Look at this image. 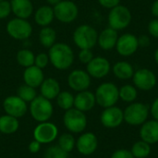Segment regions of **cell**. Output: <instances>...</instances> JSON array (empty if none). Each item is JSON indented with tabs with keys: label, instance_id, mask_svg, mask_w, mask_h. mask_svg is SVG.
Wrapping results in <instances>:
<instances>
[{
	"label": "cell",
	"instance_id": "6da1fadb",
	"mask_svg": "<svg viewBox=\"0 0 158 158\" xmlns=\"http://www.w3.org/2000/svg\"><path fill=\"white\" fill-rule=\"evenodd\" d=\"M47 54L50 63L56 69L67 70L74 63V52L66 43H56L48 49Z\"/></svg>",
	"mask_w": 158,
	"mask_h": 158
},
{
	"label": "cell",
	"instance_id": "7a4b0ae2",
	"mask_svg": "<svg viewBox=\"0 0 158 158\" xmlns=\"http://www.w3.org/2000/svg\"><path fill=\"white\" fill-rule=\"evenodd\" d=\"M72 39L78 48L93 49L97 44L98 32L93 26L82 24L75 29Z\"/></svg>",
	"mask_w": 158,
	"mask_h": 158
},
{
	"label": "cell",
	"instance_id": "3957f363",
	"mask_svg": "<svg viewBox=\"0 0 158 158\" xmlns=\"http://www.w3.org/2000/svg\"><path fill=\"white\" fill-rule=\"evenodd\" d=\"M94 95L96 104L104 108L115 106L119 99L118 88L113 82L101 83L96 88Z\"/></svg>",
	"mask_w": 158,
	"mask_h": 158
},
{
	"label": "cell",
	"instance_id": "277c9868",
	"mask_svg": "<svg viewBox=\"0 0 158 158\" xmlns=\"http://www.w3.org/2000/svg\"><path fill=\"white\" fill-rule=\"evenodd\" d=\"M131 12L130 8L124 5H118L111 8L107 16L108 27L118 31L128 28L131 23Z\"/></svg>",
	"mask_w": 158,
	"mask_h": 158
},
{
	"label": "cell",
	"instance_id": "5b68a950",
	"mask_svg": "<svg viewBox=\"0 0 158 158\" xmlns=\"http://www.w3.org/2000/svg\"><path fill=\"white\" fill-rule=\"evenodd\" d=\"M30 113L37 122L48 121L54 113V107L50 100L42 95H37L34 100L30 103Z\"/></svg>",
	"mask_w": 158,
	"mask_h": 158
},
{
	"label": "cell",
	"instance_id": "8992f818",
	"mask_svg": "<svg viewBox=\"0 0 158 158\" xmlns=\"http://www.w3.org/2000/svg\"><path fill=\"white\" fill-rule=\"evenodd\" d=\"M149 106L143 103L133 102L131 103L123 111L124 121L131 126L143 125L149 116Z\"/></svg>",
	"mask_w": 158,
	"mask_h": 158
},
{
	"label": "cell",
	"instance_id": "52a82bcc",
	"mask_svg": "<svg viewBox=\"0 0 158 158\" xmlns=\"http://www.w3.org/2000/svg\"><path fill=\"white\" fill-rule=\"evenodd\" d=\"M6 30L7 34L15 40L24 41L31 37L32 34V26L28 19L14 18L6 23Z\"/></svg>",
	"mask_w": 158,
	"mask_h": 158
},
{
	"label": "cell",
	"instance_id": "ba28073f",
	"mask_svg": "<svg viewBox=\"0 0 158 158\" xmlns=\"http://www.w3.org/2000/svg\"><path fill=\"white\" fill-rule=\"evenodd\" d=\"M63 123L69 131L72 133H81L87 127V118L84 112L72 107L65 112Z\"/></svg>",
	"mask_w": 158,
	"mask_h": 158
},
{
	"label": "cell",
	"instance_id": "9c48e42d",
	"mask_svg": "<svg viewBox=\"0 0 158 158\" xmlns=\"http://www.w3.org/2000/svg\"><path fill=\"white\" fill-rule=\"evenodd\" d=\"M53 8L55 19L61 23H72L79 16V7L71 0H61Z\"/></svg>",
	"mask_w": 158,
	"mask_h": 158
},
{
	"label": "cell",
	"instance_id": "30bf717a",
	"mask_svg": "<svg viewBox=\"0 0 158 158\" xmlns=\"http://www.w3.org/2000/svg\"><path fill=\"white\" fill-rule=\"evenodd\" d=\"M131 79L133 81V85L138 90L145 92L153 90L157 83V78L155 72L145 68L139 69L134 71Z\"/></svg>",
	"mask_w": 158,
	"mask_h": 158
},
{
	"label": "cell",
	"instance_id": "8fae6325",
	"mask_svg": "<svg viewBox=\"0 0 158 158\" xmlns=\"http://www.w3.org/2000/svg\"><path fill=\"white\" fill-rule=\"evenodd\" d=\"M115 48L119 56L123 57L131 56L139 48L138 37L133 33H123L118 36Z\"/></svg>",
	"mask_w": 158,
	"mask_h": 158
},
{
	"label": "cell",
	"instance_id": "7c38bea8",
	"mask_svg": "<svg viewBox=\"0 0 158 158\" xmlns=\"http://www.w3.org/2000/svg\"><path fill=\"white\" fill-rule=\"evenodd\" d=\"M58 136L57 127L52 122H41L33 131V138L41 144L50 143L54 142Z\"/></svg>",
	"mask_w": 158,
	"mask_h": 158
},
{
	"label": "cell",
	"instance_id": "4fadbf2b",
	"mask_svg": "<svg viewBox=\"0 0 158 158\" xmlns=\"http://www.w3.org/2000/svg\"><path fill=\"white\" fill-rule=\"evenodd\" d=\"M112 66L109 60L105 56H94L87 65L86 71L94 79H103L111 71Z\"/></svg>",
	"mask_w": 158,
	"mask_h": 158
},
{
	"label": "cell",
	"instance_id": "5bb4252c",
	"mask_svg": "<svg viewBox=\"0 0 158 158\" xmlns=\"http://www.w3.org/2000/svg\"><path fill=\"white\" fill-rule=\"evenodd\" d=\"M91 76L86 70L74 69L68 76V84L75 92H82L88 90L91 85Z\"/></svg>",
	"mask_w": 158,
	"mask_h": 158
},
{
	"label": "cell",
	"instance_id": "9a60e30c",
	"mask_svg": "<svg viewBox=\"0 0 158 158\" xmlns=\"http://www.w3.org/2000/svg\"><path fill=\"white\" fill-rule=\"evenodd\" d=\"M3 108L6 115L14 118H21L28 111L27 103L20 99L18 95H10L5 98L3 102Z\"/></svg>",
	"mask_w": 158,
	"mask_h": 158
},
{
	"label": "cell",
	"instance_id": "2e32d148",
	"mask_svg": "<svg viewBox=\"0 0 158 158\" xmlns=\"http://www.w3.org/2000/svg\"><path fill=\"white\" fill-rule=\"evenodd\" d=\"M101 123L104 127L108 129L118 128L124 121V114L121 108L113 106L103 110L100 116Z\"/></svg>",
	"mask_w": 158,
	"mask_h": 158
},
{
	"label": "cell",
	"instance_id": "e0dca14e",
	"mask_svg": "<svg viewBox=\"0 0 158 158\" xmlns=\"http://www.w3.org/2000/svg\"><path fill=\"white\" fill-rule=\"evenodd\" d=\"M98 147V140L94 133L93 132H85L81 134L77 142L76 148L78 152L83 156H91L93 155Z\"/></svg>",
	"mask_w": 158,
	"mask_h": 158
},
{
	"label": "cell",
	"instance_id": "ac0fdd59",
	"mask_svg": "<svg viewBox=\"0 0 158 158\" xmlns=\"http://www.w3.org/2000/svg\"><path fill=\"white\" fill-rule=\"evenodd\" d=\"M118 36L119 35L118 31L107 27L104 29L100 33H98L97 44L102 50L110 51L116 47Z\"/></svg>",
	"mask_w": 158,
	"mask_h": 158
},
{
	"label": "cell",
	"instance_id": "d6986e66",
	"mask_svg": "<svg viewBox=\"0 0 158 158\" xmlns=\"http://www.w3.org/2000/svg\"><path fill=\"white\" fill-rule=\"evenodd\" d=\"M96 104L95 95L94 93L85 90L79 92L74 96V107L82 112H87L92 110Z\"/></svg>",
	"mask_w": 158,
	"mask_h": 158
},
{
	"label": "cell",
	"instance_id": "ffe728a7",
	"mask_svg": "<svg viewBox=\"0 0 158 158\" xmlns=\"http://www.w3.org/2000/svg\"><path fill=\"white\" fill-rule=\"evenodd\" d=\"M22 77L25 84L30 85L35 89L40 87V85L44 80V74L43 69L36 67L35 65L26 68L23 71Z\"/></svg>",
	"mask_w": 158,
	"mask_h": 158
},
{
	"label": "cell",
	"instance_id": "44dd1931",
	"mask_svg": "<svg viewBox=\"0 0 158 158\" xmlns=\"http://www.w3.org/2000/svg\"><path fill=\"white\" fill-rule=\"evenodd\" d=\"M11 11L16 18L28 19L33 15V4L31 0H11Z\"/></svg>",
	"mask_w": 158,
	"mask_h": 158
},
{
	"label": "cell",
	"instance_id": "7402d4cb",
	"mask_svg": "<svg viewBox=\"0 0 158 158\" xmlns=\"http://www.w3.org/2000/svg\"><path fill=\"white\" fill-rule=\"evenodd\" d=\"M140 137L143 141L149 144L158 143V121L146 120L140 129Z\"/></svg>",
	"mask_w": 158,
	"mask_h": 158
},
{
	"label": "cell",
	"instance_id": "603a6c76",
	"mask_svg": "<svg viewBox=\"0 0 158 158\" xmlns=\"http://www.w3.org/2000/svg\"><path fill=\"white\" fill-rule=\"evenodd\" d=\"M34 22L40 27H47L55 19L54 8L49 5H44L39 6L33 12Z\"/></svg>",
	"mask_w": 158,
	"mask_h": 158
},
{
	"label": "cell",
	"instance_id": "cb8c5ba5",
	"mask_svg": "<svg viewBox=\"0 0 158 158\" xmlns=\"http://www.w3.org/2000/svg\"><path fill=\"white\" fill-rule=\"evenodd\" d=\"M60 92H61L60 84L58 81L55 78H46L40 85L41 95L50 101L56 99Z\"/></svg>",
	"mask_w": 158,
	"mask_h": 158
},
{
	"label": "cell",
	"instance_id": "d4e9b609",
	"mask_svg": "<svg viewBox=\"0 0 158 158\" xmlns=\"http://www.w3.org/2000/svg\"><path fill=\"white\" fill-rule=\"evenodd\" d=\"M111 70L116 78L122 81H127L132 78L134 74V68L133 66L128 61H118L112 66Z\"/></svg>",
	"mask_w": 158,
	"mask_h": 158
},
{
	"label": "cell",
	"instance_id": "484cf974",
	"mask_svg": "<svg viewBox=\"0 0 158 158\" xmlns=\"http://www.w3.org/2000/svg\"><path fill=\"white\" fill-rule=\"evenodd\" d=\"M39 43L44 48L49 49L56 43V31L54 28L47 26L42 27L38 34Z\"/></svg>",
	"mask_w": 158,
	"mask_h": 158
},
{
	"label": "cell",
	"instance_id": "4316f807",
	"mask_svg": "<svg viewBox=\"0 0 158 158\" xmlns=\"http://www.w3.org/2000/svg\"><path fill=\"white\" fill-rule=\"evenodd\" d=\"M19 128V122L17 118L9 115H3L0 117V132L3 134L15 133Z\"/></svg>",
	"mask_w": 158,
	"mask_h": 158
},
{
	"label": "cell",
	"instance_id": "83f0119b",
	"mask_svg": "<svg viewBox=\"0 0 158 158\" xmlns=\"http://www.w3.org/2000/svg\"><path fill=\"white\" fill-rule=\"evenodd\" d=\"M34 58H35V55L33 54V52L26 48L19 49L16 55L17 63L20 67H23L24 69L34 65Z\"/></svg>",
	"mask_w": 158,
	"mask_h": 158
},
{
	"label": "cell",
	"instance_id": "f1b7e54d",
	"mask_svg": "<svg viewBox=\"0 0 158 158\" xmlns=\"http://www.w3.org/2000/svg\"><path fill=\"white\" fill-rule=\"evenodd\" d=\"M119 99L126 103H133L138 97V89L131 84H125L118 88Z\"/></svg>",
	"mask_w": 158,
	"mask_h": 158
},
{
	"label": "cell",
	"instance_id": "f546056e",
	"mask_svg": "<svg viewBox=\"0 0 158 158\" xmlns=\"http://www.w3.org/2000/svg\"><path fill=\"white\" fill-rule=\"evenodd\" d=\"M134 158H146L151 154V144L141 140L136 142L131 150Z\"/></svg>",
	"mask_w": 158,
	"mask_h": 158
},
{
	"label": "cell",
	"instance_id": "4dcf8cb0",
	"mask_svg": "<svg viewBox=\"0 0 158 158\" xmlns=\"http://www.w3.org/2000/svg\"><path fill=\"white\" fill-rule=\"evenodd\" d=\"M56 100L57 106L65 111L74 106V95L70 92L68 91L60 92L59 94L56 96Z\"/></svg>",
	"mask_w": 158,
	"mask_h": 158
},
{
	"label": "cell",
	"instance_id": "1f68e13d",
	"mask_svg": "<svg viewBox=\"0 0 158 158\" xmlns=\"http://www.w3.org/2000/svg\"><path fill=\"white\" fill-rule=\"evenodd\" d=\"M17 95L22 99L26 103H31L32 100H34L37 96V92L36 89L27 85V84H22L20 85L18 90H17Z\"/></svg>",
	"mask_w": 158,
	"mask_h": 158
},
{
	"label": "cell",
	"instance_id": "d6a6232c",
	"mask_svg": "<svg viewBox=\"0 0 158 158\" xmlns=\"http://www.w3.org/2000/svg\"><path fill=\"white\" fill-rule=\"evenodd\" d=\"M57 145L65 152L70 153L76 146V141L71 133H63L58 138Z\"/></svg>",
	"mask_w": 158,
	"mask_h": 158
},
{
	"label": "cell",
	"instance_id": "836d02e7",
	"mask_svg": "<svg viewBox=\"0 0 158 158\" xmlns=\"http://www.w3.org/2000/svg\"><path fill=\"white\" fill-rule=\"evenodd\" d=\"M44 158H69V153L62 150L58 145H53L45 150Z\"/></svg>",
	"mask_w": 158,
	"mask_h": 158
},
{
	"label": "cell",
	"instance_id": "e575fe53",
	"mask_svg": "<svg viewBox=\"0 0 158 158\" xmlns=\"http://www.w3.org/2000/svg\"><path fill=\"white\" fill-rule=\"evenodd\" d=\"M50 63L49 61V56H48V54L46 53H39L38 55L35 56V58H34V65L42 69H45L48 64Z\"/></svg>",
	"mask_w": 158,
	"mask_h": 158
},
{
	"label": "cell",
	"instance_id": "d590c367",
	"mask_svg": "<svg viewBox=\"0 0 158 158\" xmlns=\"http://www.w3.org/2000/svg\"><path fill=\"white\" fill-rule=\"evenodd\" d=\"M94 57L92 49H80L78 54V59L81 63L87 65Z\"/></svg>",
	"mask_w": 158,
	"mask_h": 158
},
{
	"label": "cell",
	"instance_id": "8d00e7d4",
	"mask_svg": "<svg viewBox=\"0 0 158 158\" xmlns=\"http://www.w3.org/2000/svg\"><path fill=\"white\" fill-rule=\"evenodd\" d=\"M11 13L12 11H11L10 1L7 0L0 1V19H6Z\"/></svg>",
	"mask_w": 158,
	"mask_h": 158
},
{
	"label": "cell",
	"instance_id": "74e56055",
	"mask_svg": "<svg viewBox=\"0 0 158 158\" xmlns=\"http://www.w3.org/2000/svg\"><path fill=\"white\" fill-rule=\"evenodd\" d=\"M147 29H148L149 35L151 37L158 39V19L155 18L154 19L150 20Z\"/></svg>",
	"mask_w": 158,
	"mask_h": 158
},
{
	"label": "cell",
	"instance_id": "f35d334b",
	"mask_svg": "<svg viewBox=\"0 0 158 158\" xmlns=\"http://www.w3.org/2000/svg\"><path fill=\"white\" fill-rule=\"evenodd\" d=\"M110 158H134L131 152L127 149H118L115 151Z\"/></svg>",
	"mask_w": 158,
	"mask_h": 158
},
{
	"label": "cell",
	"instance_id": "ab89813d",
	"mask_svg": "<svg viewBox=\"0 0 158 158\" xmlns=\"http://www.w3.org/2000/svg\"><path fill=\"white\" fill-rule=\"evenodd\" d=\"M99 5L105 8L111 9L118 5H120V0H97Z\"/></svg>",
	"mask_w": 158,
	"mask_h": 158
},
{
	"label": "cell",
	"instance_id": "60d3db41",
	"mask_svg": "<svg viewBox=\"0 0 158 158\" xmlns=\"http://www.w3.org/2000/svg\"><path fill=\"white\" fill-rule=\"evenodd\" d=\"M138 44L139 47H148L151 44V36L147 34H141L140 36H138Z\"/></svg>",
	"mask_w": 158,
	"mask_h": 158
},
{
	"label": "cell",
	"instance_id": "b9f144b4",
	"mask_svg": "<svg viewBox=\"0 0 158 158\" xmlns=\"http://www.w3.org/2000/svg\"><path fill=\"white\" fill-rule=\"evenodd\" d=\"M28 150L31 154H36V153H38L41 150V143L39 142H37L36 140H33V141H31L29 143Z\"/></svg>",
	"mask_w": 158,
	"mask_h": 158
},
{
	"label": "cell",
	"instance_id": "7bdbcfd3",
	"mask_svg": "<svg viewBox=\"0 0 158 158\" xmlns=\"http://www.w3.org/2000/svg\"><path fill=\"white\" fill-rule=\"evenodd\" d=\"M150 112L153 116V118L158 121V97L155 99V101L153 102L151 107H150Z\"/></svg>",
	"mask_w": 158,
	"mask_h": 158
},
{
	"label": "cell",
	"instance_id": "ee69618b",
	"mask_svg": "<svg viewBox=\"0 0 158 158\" xmlns=\"http://www.w3.org/2000/svg\"><path fill=\"white\" fill-rule=\"evenodd\" d=\"M151 13L156 19H158V0H155L153 2L151 6Z\"/></svg>",
	"mask_w": 158,
	"mask_h": 158
},
{
	"label": "cell",
	"instance_id": "f6af8a7d",
	"mask_svg": "<svg viewBox=\"0 0 158 158\" xmlns=\"http://www.w3.org/2000/svg\"><path fill=\"white\" fill-rule=\"evenodd\" d=\"M46 1V3H47V5H49V6H55L56 4H58L61 0H45Z\"/></svg>",
	"mask_w": 158,
	"mask_h": 158
},
{
	"label": "cell",
	"instance_id": "bcb514c9",
	"mask_svg": "<svg viewBox=\"0 0 158 158\" xmlns=\"http://www.w3.org/2000/svg\"><path fill=\"white\" fill-rule=\"evenodd\" d=\"M154 59H155V62L156 63V65L158 66V47L156 49V51L154 53Z\"/></svg>",
	"mask_w": 158,
	"mask_h": 158
},
{
	"label": "cell",
	"instance_id": "7dc6e473",
	"mask_svg": "<svg viewBox=\"0 0 158 158\" xmlns=\"http://www.w3.org/2000/svg\"><path fill=\"white\" fill-rule=\"evenodd\" d=\"M0 1H4V0H0Z\"/></svg>",
	"mask_w": 158,
	"mask_h": 158
}]
</instances>
